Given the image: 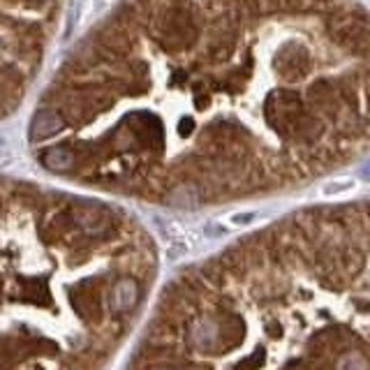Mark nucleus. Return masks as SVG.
Instances as JSON below:
<instances>
[{
    "instance_id": "1",
    "label": "nucleus",
    "mask_w": 370,
    "mask_h": 370,
    "mask_svg": "<svg viewBox=\"0 0 370 370\" xmlns=\"http://www.w3.org/2000/svg\"><path fill=\"white\" fill-rule=\"evenodd\" d=\"M105 181L169 206L264 197L370 153L361 0H142Z\"/></svg>"
},
{
    "instance_id": "2",
    "label": "nucleus",
    "mask_w": 370,
    "mask_h": 370,
    "mask_svg": "<svg viewBox=\"0 0 370 370\" xmlns=\"http://www.w3.org/2000/svg\"><path fill=\"white\" fill-rule=\"evenodd\" d=\"M153 268L144 231L105 204L0 197V370H105Z\"/></svg>"
}]
</instances>
